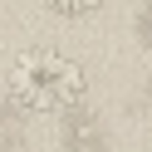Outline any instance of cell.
I'll list each match as a JSON object with an SVG mask.
<instances>
[{
	"instance_id": "6da1fadb",
	"label": "cell",
	"mask_w": 152,
	"mask_h": 152,
	"mask_svg": "<svg viewBox=\"0 0 152 152\" xmlns=\"http://www.w3.org/2000/svg\"><path fill=\"white\" fill-rule=\"evenodd\" d=\"M10 98L25 113H69L83 98V69L59 49H25L10 64Z\"/></svg>"
},
{
	"instance_id": "7a4b0ae2",
	"label": "cell",
	"mask_w": 152,
	"mask_h": 152,
	"mask_svg": "<svg viewBox=\"0 0 152 152\" xmlns=\"http://www.w3.org/2000/svg\"><path fill=\"white\" fill-rule=\"evenodd\" d=\"M54 15H69V20H79V15H88V10H98V0H44Z\"/></svg>"
},
{
	"instance_id": "3957f363",
	"label": "cell",
	"mask_w": 152,
	"mask_h": 152,
	"mask_svg": "<svg viewBox=\"0 0 152 152\" xmlns=\"http://www.w3.org/2000/svg\"><path fill=\"white\" fill-rule=\"evenodd\" d=\"M64 142H74V147H88V142H93V118H79V123H74V132H64Z\"/></svg>"
},
{
	"instance_id": "277c9868",
	"label": "cell",
	"mask_w": 152,
	"mask_h": 152,
	"mask_svg": "<svg viewBox=\"0 0 152 152\" xmlns=\"http://www.w3.org/2000/svg\"><path fill=\"white\" fill-rule=\"evenodd\" d=\"M147 108H152V83H147Z\"/></svg>"
}]
</instances>
